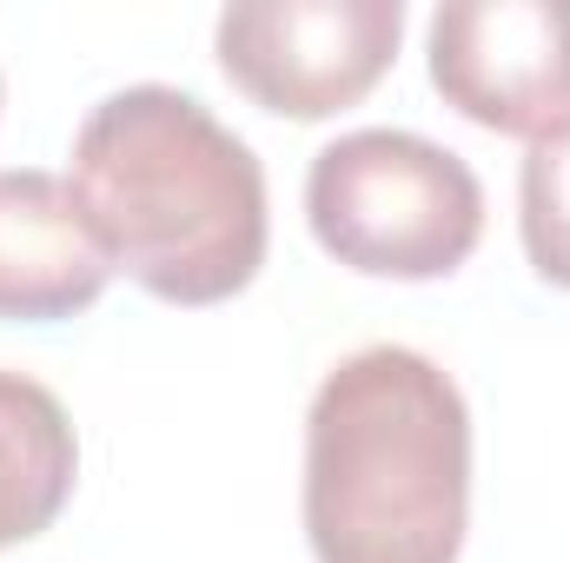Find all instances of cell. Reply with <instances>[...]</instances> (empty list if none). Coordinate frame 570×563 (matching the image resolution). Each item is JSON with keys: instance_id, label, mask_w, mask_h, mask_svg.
Returning a JSON list of instances; mask_svg holds the SVG:
<instances>
[{"instance_id": "cell-1", "label": "cell", "mask_w": 570, "mask_h": 563, "mask_svg": "<svg viewBox=\"0 0 570 563\" xmlns=\"http://www.w3.org/2000/svg\"><path fill=\"white\" fill-rule=\"evenodd\" d=\"M73 192L114 273L166 305H219L266 266V166L179 87L107 93L73 134Z\"/></svg>"}, {"instance_id": "cell-2", "label": "cell", "mask_w": 570, "mask_h": 563, "mask_svg": "<svg viewBox=\"0 0 570 563\" xmlns=\"http://www.w3.org/2000/svg\"><path fill=\"white\" fill-rule=\"evenodd\" d=\"M471 412L412 345L338 358L305 412V544L318 563H458Z\"/></svg>"}, {"instance_id": "cell-3", "label": "cell", "mask_w": 570, "mask_h": 563, "mask_svg": "<svg viewBox=\"0 0 570 563\" xmlns=\"http://www.w3.org/2000/svg\"><path fill=\"white\" fill-rule=\"evenodd\" d=\"M305 219L365 279H451L484 239V186L425 134L358 127L312 152Z\"/></svg>"}, {"instance_id": "cell-4", "label": "cell", "mask_w": 570, "mask_h": 563, "mask_svg": "<svg viewBox=\"0 0 570 563\" xmlns=\"http://www.w3.org/2000/svg\"><path fill=\"white\" fill-rule=\"evenodd\" d=\"M399 33V0H233L213 47L253 107L279 120H325L385 80Z\"/></svg>"}, {"instance_id": "cell-5", "label": "cell", "mask_w": 570, "mask_h": 563, "mask_svg": "<svg viewBox=\"0 0 570 563\" xmlns=\"http://www.w3.org/2000/svg\"><path fill=\"white\" fill-rule=\"evenodd\" d=\"M431 87L491 134L570 127V0H444L425 27Z\"/></svg>"}, {"instance_id": "cell-6", "label": "cell", "mask_w": 570, "mask_h": 563, "mask_svg": "<svg viewBox=\"0 0 570 563\" xmlns=\"http://www.w3.org/2000/svg\"><path fill=\"white\" fill-rule=\"evenodd\" d=\"M114 279L107 246L73 192L47 166H0V318L47 325L87 312Z\"/></svg>"}, {"instance_id": "cell-7", "label": "cell", "mask_w": 570, "mask_h": 563, "mask_svg": "<svg viewBox=\"0 0 570 563\" xmlns=\"http://www.w3.org/2000/svg\"><path fill=\"white\" fill-rule=\"evenodd\" d=\"M80 477V437L67 405L27 378V372H0V551L40 537Z\"/></svg>"}, {"instance_id": "cell-8", "label": "cell", "mask_w": 570, "mask_h": 563, "mask_svg": "<svg viewBox=\"0 0 570 563\" xmlns=\"http://www.w3.org/2000/svg\"><path fill=\"white\" fill-rule=\"evenodd\" d=\"M518 226L538 279L570 292V127L538 140L518 172Z\"/></svg>"}]
</instances>
